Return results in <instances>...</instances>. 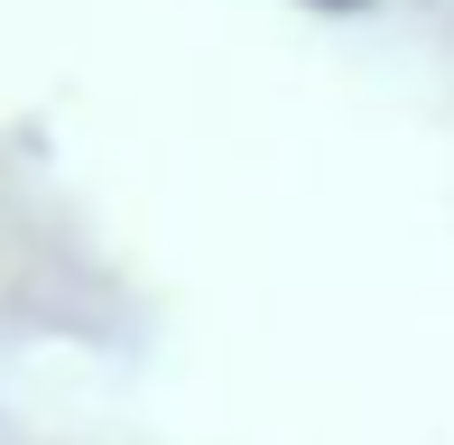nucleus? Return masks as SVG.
I'll return each mask as SVG.
<instances>
[{
  "label": "nucleus",
  "mask_w": 454,
  "mask_h": 445,
  "mask_svg": "<svg viewBox=\"0 0 454 445\" xmlns=\"http://www.w3.org/2000/svg\"><path fill=\"white\" fill-rule=\"evenodd\" d=\"M297 10H325V19H362V10H380V0H297Z\"/></svg>",
  "instance_id": "obj_1"
}]
</instances>
